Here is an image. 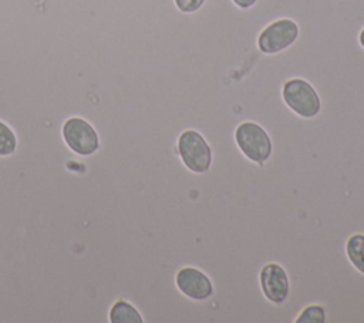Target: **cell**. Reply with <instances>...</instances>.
I'll return each instance as SVG.
<instances>
[{
  "mask_svg": "<svg viewBox=\"0 0 364 323\" xmlns=\"http://www.w3.org/2000/svg\"><path fill=\"white\" fill-rule=\"evenodd\" d=\"M286 105L303 118H313L321 108V101L310 83L303 78L287 80L282 91Z\"/></svg>",
  "mask_w": 364,
  "mask_h": 323,
  "instance_id": "6da1fadb",
  "label": "cell"
},
{
  "mask_svg": "<svg viewBox=\"0 0 364 323\" xmlns=\"http://www.w3.org/2000/svg\"><path fill=\"white\" fill-rule=\"evenodd\" d=\"M178 154L183 165L195 174H205L210 168V147L208 145L205 138L195 129H186L179 135Z\"/></svg>",
  "mask_w": 364,
  "mask_h": 323,
  "instance_id": "7a4b0ae2",
  "label": "cell"
},
{
  "mask_svg": "<svg viewBox=\"0 0 364 323\" xmlns=\"http://www.w3.org/2000/svg\"><path fill=\"white\" fill-rule=\"evenodd\" d=\"M235 139L239 149L250 161L263 164L272 154V141L267 132L256 122L245 121L237 125Z\"/></svg>",
  "mask_w": 364,
  "mask_h": 323,
  "instance_id": "3957f363",
  "label": "cell"
},
{
  "mask_svg": "<svg viewBox=\"0 0 364 323\" xmlns=\"http://www.w3.org/2000/svg\"><path fill=\"white\" fill-rule=\"evenodd\" d=\"M299 37V26L291 18H279L262 30L257 47L263 54H276L290 47Z\"/></svg>",
  "mask_w": 364,
  "mask_h": 323,
  "instance_id": "277c9868",
  "label": "cell"
},
{
  "mask_svg": "<svg viewBox=\"0 0 364 323\" xmlns=\"http://www.w3.org/2000/svg\"><path fill=\"white\" fill-rule=\"evenodd\" d=\"M63 138L68 148L81 157L92 155L98 147V135L90 122L80 117L68 118L63 125Z\"/></svg>",
  "mask_w": 364,
  "mask_h": 323,
  "instance_id": "5b68a950",
  "label": "cell"
},
{
  "mask_svg": "<svg viewBox=\"0 0 364 323\" xmlns=\"http://www.w3.org/2000/svg\"><path fill=\"white\" fill-rule=\"evenodd\" d=\"M176 287L186 297L193 300H206L213 293V286L210 279L196 268H182L175 276Z\"/></svg>",
  "mask_w": 364,
  "mask_h": 323,
  "instance_id": "8992f818",
  "label": "cell"
},
{
  "mask_svg": "<svg viewBox=\"0 0 364 323\" xmlns=\"http://www.w3.org/2000/svg\"><path fill=\"white\" fill-rule=\"evenodd\" d=\"M260 287L267 300L283 303L289 295V276L279 263H267L260 270Z\"/></svg>",
  "mask_w": 364,
  "mask_h": 323,
  "instance_id": "52a82bcc",
  "label": "cell"
},
{
  "mask_svg": "<svg viewBox=\"0 0 364 323\" xmlns=\"http://www.w3.org/2000/svg\"><path fill=\"white\" fill-rule=\"evenodd\" d=\"M111 323H142L139 312L128 302L118 300L109 310Z\"/></svg>",
  "mask_w": 364,
  "mask_h": 323,
  "instance_id": "ba28073f",
  "label": "cell"
},
{
  "mask_svg": "<svg viewBox=\"0 0 364 323\" xmlns=\"http://www.w3.org/2000/svg\"><path fill=\"white\" fill-rule=\"evenodd\" d=\"M346 253L351 265L364 273V235L354 233L346 242Z\"/></svg>",
  "mask_w": 364,
  "mask_h": 323,
  "instance_id": "9c48e42d",
  "label": "cell"
},
{
  "mask_svg": "<svg viewBox=\"0 0 364 323\" xmlns=\"http://www.w3.org/2000/svg\"><path fill=\"white\" fill-rule=\"evenodd\" d=\"M17 139L13 129L0 121V157L11 155L16 151Z\"/></svg>",
  "mask_w": 364,
  "mask_h": 323,
  "instance_id": "30bf717a",
  "label": "cell"
},
{
  "mask_svg": "<svg viewBox=\"0 0 364 323\" xmlns=\"http://www.w3.org/2000/svg\"><path fill=\"white\" fill-rule=\"evenodd\" d=\"M326 312L320 305H310L297 316L296 323H324Z\"/></svg>",
  "mask_w": 364,
  "mask_h": 323,
  "instance_id": "8fae6325",
  "label": "cell"
},
{
  "mask_svg": "<svg viewBox=\"0 0 364 323\" xmlns=\"http://www.w3.org/2000/svg\"><path fill=\"white\" fill-rule=\"evenodd\" d=\"M173 1L179 9V11L182 13H195L205 3V0H173Z\"/></svg>",
  "mask_w": 364,
  "mask_h": 323,
  "instance_id": "7c38bea8",
  "label": "cell"
},
{
  "mask_svg": "<svg viewBox=\"0 0 364 323\" xmlns=\"http://www.w3.org/2000/svg\"><path fill=\"white\" fill-rule=\"evenodd\" d=\"M257 0H233V3L240 9H249L252 7Z\"/></svg>",
  "mask_w": 364,
  "mask_h": 323,
  "instance_id": "4fadbf2b",
  "label": "cell"
},
{
  "mask_svg": "<svg viewBox=\"0 0 364 323\" xmlns=\"http://www.w3.org/2000/svg\"><path fill=\"white\" fill-rule=\"evenodd\" d=\"M358 41H360V46L364 48V28L360 31V36H358Z\"/></svg>",
  "mask_w": 364,
  "mask_h": 323,
  "instance_id": "5bb4252c",
  "label": "cell"
}]
</instances>
